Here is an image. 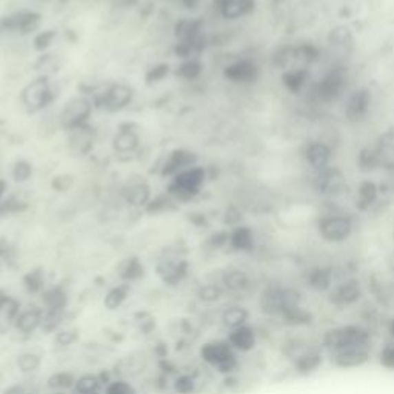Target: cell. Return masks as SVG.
<instances>
[{
	"instance_id": "1",
	"label": "cell",
	"mask_w": 394,
	"mask_h": 394,
	"mask_svg": "<svg viewBox=\"0 0 394 394\" xmlns=\"http://www.w3.org/2000/svg\"><path fill=\"white\" fill-rule=\"evenodd\" d=\"M199 359L207 369H211L222 377L234 376L240 369V356L227 338L205 340L199 346Z\"/></svg>"
},
{
	"instance_id": "35",
	"label": "cell",
	"mask_w": 394,
	"mask_h": 394,
	"mask_svg": "<svg viewBox=\"0 0 394 394\" xmlns=\"http://www.w3.org/2000/svg\"><path fill=\"white\" fill-rule=\"evenodd\" d=\"M81 339V334H79L77 328L73 326H63L54 334V344L59 348H71L73 345H76Z\"/></svg>"
},
{
	"instance_id": "10",
	"label": "cell",
	"mask_w": 394,
	"mask_h": 394,
	"mask_svg": "<svg viewBox=\"0 0 394 394\" xmlns=\"http://www.w3.org/2000/svg\"><path fill=\"white\" fill-rule=\"evenodd\" d=\"M203 176H205V173H203L202 168H191L182 172L176 176L172 191L179 196L180 199H188L189 196L197 193L200 183L203 182Z\"/></svg>"
},
{
	"instance_id": "30",
	"label": "cell",
	"mask_w": 394,
	"mask_h": 394,
	"mask_svg": "<svg viewBox=\"0 0 394 394\" xmlns=\"http://www.w3.org/2000/svg\"><path fill=\"white\" fill-rule=\"evenodd\" d=\"M229 245L234 251L249 253L254 249V234L248 227L234 228L229 234Z\"/></svg>"
},
{
	"instance_id": "36",
	"label": "cell",
	"mask_w": 394,
	"mask_h": 394,
	"mask_svg": "<svg viewBox=\"0 0 394 394\" xmlns=\"http://www.w3.org/2000/svg\"><path fill=\"white\" fill-rule=\"evenodd\" d=\"M307 82V71L304 68H293L287 71L284 76L285 87L291 91V93H299L304 88Z\"/></svg>"
},
{
	"instance_id": "38",
	"label": "cell",
	"mask_w": 394,
	"mask_h": 394,
	"mask_svg": "<svg viewBox=\"0 0 394 394\" xmlns=\"http://www.w3.org/2000/svg\"><path fill=\"white\" fill-rule=\"evenodd\" d=\"M134 324H136L137 331H139L141 334H145V336H148V334H151V333L154 331L156 319L151 316L149 313L139 311V313L136 314V318H134Z\"/></svg>"
},
{
	"instance_id": "44",
	"label": "cell",
	"mask_w": 394,
	"mask_h": 394,
	"mask_svg": "<svg viewBox=\"0 0 394 394\" xmlns=\"http://www.w3.org/2000/svg\"><path fill=\"white\" fill-rule=\"evenodd\" d=\"M200 73V65L197 62H187L180 67V74L187 79H193Z\"/></svg>"
},
{
	"instance_id": "46",
	"label": "cell",
	"mask_w": 394,
	"mask_h": 394,
	"mask_svg": "<svg viewBox=\"0 0 394 394\" xmlns=\"http://www.w3.org/2000/svg\"><path fill=\"white\" fill-rule=\"evenodd\" d=\"M12 296L6 291V290H0V314H3L6 305L10 304Z\"/></svg>"
},
{
	"instance_id": "43",
	"label": "cell",
	"mask_w": 394,
	"mask_h": 394,
	"mask_svg": "<svg viewBox=\"0 0 394 394\" xmlns=\"http://www.w3.org/2000/svg\"><path fill=\"white\" fill-rule=\"evenodd\" d=\"M0 394H39L36 390H32L30 385L22 384V382H14L6 385L5 388L0 391Z\"/></svg>"
},
{
	"instance_id": "5",
	"label": "cell",
	"mask_w": 394,
	"mask_h": 394,
	"mask_svg": "<svg viewBox=\"0 0 394 394\" xmlns=\"http://www.w3.org/2000/svg\"><path fill=\"white\" fill-rule=\"evenodd\" d=\"M328 362L339 370H357L369 365L373 359V351L369 346H353L326 354Z\"/></svg>"
},
{
	"instance_id": "18",
	"label": "cell",
	"mask_w": 394,
	"mask_h": 394,
	"mask_svg": "<svg viewBox=\"0 0 394 394\" xmlns=\"http://www.w3.org/2000/svg\"><path fill=\"white\" fill-rule=\"evenodd\" d=\"M23 101L31 110H39L51 101V93L48 83L43 79L32 82L23 93Z\"/></svg>"
},
{
	"instance_id": "48",
	"label": "cell",
	"mask_w": 394,
	"mask_h": 394,
	"mask_svg": "<svg viewBox=\"0 0 394 394\" xmlns=\"http://www.w3.org/2000/svg\"><path fill=\"white\" fill-rule=\"evenodd\" d=\"M388 333L391 336V340H394V318L390 320V324H388Z\"/></svg>"
},
{
	"instance_id": "9",
	"label": "cell",
	"mask_w": 394,
	"mask_h": 394,
	"mask_svg": "<svg viewBox=\"0 0 394 394\" xmlns=\"http://www.w3.org/2000/svg\"><path fill=\"white\" fill-rule=\"evenodd\" d=\"M220 325L227 331L236 330V328L251 324V310L240 302H233L227 307H223L219 313Z\"/></svg>"
},
{
	"instance_id": "40",
	"label": "cell",
	"mask_w": 394,
	"mask_h": 394,
	"mask_svg": "<svg viewBox=\"0 0 394 394\" xmlns=\"http://www.w3.org/2000/svg\"><path fill=\"white\" fill-rule=\"evenodd\" d=\"M137 145V137L131 131H122L119 136L116 137V148L119 151H131L134 149Z\"/></svg>"
},
{
	"instance_id": "21",
	"label": "cell",
	"mask_w": 394,
	"mask_h": 394,
	"mask_svg": "<svg viewBox=\"0 0 394 394\" xmlns=\"http://www.w3.org/2000/svg\"><path fill=\"white\" fill-rule=\"evenodd\" d=\"M43 365V356L34 350H26L17 354L16 369L25 377H31L41 371Z\"/></svg>"
},
{
	"instance_id": "23",
	"label": "cell",
	"mask_w": 394,
	"mask_h": 394,
	"mask_svg": "<svg viewBox=\"0 0 394 394\" xmlns=\"http://www.w3.org/2000/svg\"><path fill=\"white\" fill-rule=\"evenodd\" d=\"M131 296V285L129 284H116L103 296V307L108 311H117L127 304Z\"/></svg>"
},
{
	"instance_id": "42",
	"label": "cell",
	"mask_w": 394,
	"mask_h": 394,
	"mask_svg": "<svg viewBox=\"0 0 394 394\" xmlns=\"http://www.w3.org/2000/svg\"><path fill=\"white\" fill-rule=\"evenodd\" d=\"M377 196V189L373 183H364L362 187L359 188V200L364 205H371V203L376 200Z\"/></svg>"
},
{
	"instance_id": "4",
	"label": "cell",
	"mask_w": 394,
	"mask_h": 394,
	"mask_svg": "<svg viewBox=\"0 0 394 394\" xmlns=\"http://www.w3.org/2000/svg\"><path fill=\"white\" fill-rule=\"evenodd\" d=\"M365 296V288L360 284V280L354 278H346L334 284L328 293V300L330 304L338 308H348L357 305Z\"/></svg>"
},
{
	"instance_id": "17",
	"label": "cell",
	"mask_w": 394,
	"mask_h": 394,
	"mask_svg": "<svg viewBox=\"0 0 394 394\" xmlns=\"http://www.w3.org/2000/svg\"><path fill=\"white\" fill-rule=\"evenodd\" d=\"M345 187V177L339 169L328 167L324 172L318 173V188L324 194L340 193Z\"/></svg>"
},
{
	"instance_id": "22",
	"label": "cell",
	"mask_w": 394,
	"mask_h": 394,
	"mask_svg": "<svg viewBox=\"0 0 394 394\" xmlns=\"http://www.w3.org/2000/svg\"><path fill=\"white\" fill-rule=\"evenodd\" d=\"M105 382L102 379L101 371H87L82 374H77L76 384L73 393L71 394H94V393H102L103 391Z\"/></svg>"
},
{
	"instance_id": "12",
	"label": "cell",
	"mask_w": 394,
	"mask_h": 394,
	"mask_svg": "<svg viewBox=\"0 0 394 394\" xmlns=\"http://www.w3.org/2000/svg\"><path fill=\"white\" fill-rule=\"evenodd\" d=\"M304 157L308 165H310L314 172H324L328 167H331L333 160V149L330 145H326L325 142H311L308 143Z\"/></svg>"
},
{
	"instance_id": "13",
	"label": "cell",
	"mask_w": 394,
	"mask_h": 394,
	"mask_svg": "<svg viewBox=\"0 0 394 394\" xmlns=\"http://www.w3.org/2000/svg\"><path fill=\"white\" fill-rule=\"evenodd\" d=\"M219 282L222 287L225 288L227 294H244L247 293L249 288H251V278L245 270H240V268H227L225 271H222Z\"/></svg>"
},
{
	"instance_id": "8",
	"label": "cell",
	"mask_w": 394,
	"mask_h": 394,
	"mask_svg": "<svg viewBox=\"0 0 394 394\" xmlns=\"http://www.w3.org/2000/svg\"><path fill=\"white\" fill-rule=\"evenodd\" d=\"M346 87V73L344 68H334L318 85L316 93L320 101L331 102L344 93Z\"/></svg>"
},
{
	"instance_id": "15",
	"label": "cell",
	"mask_w": 394,
	"mask_h": 394,
	"mask_svg": "<svg viewBox=\"0 0 394 394\" xmlns=\"http://www.w3.org/2000/svg\"><path fill=\"white\" fill-rule=\"evenodd\" d=\"M90 111L91 105L88 101H85V98H74V101H71L62 114L63 127L73 129L82 127V123L87 121Z\"/></svg>"
},
{
	"instance_id": "27",
	"label": "cell",
	"mask_w": 394,
	"mask_h": 394,
	"mask_svg": "<svg viewBox=\"0 0 394 394\" xmlns=\"http://www.w3.org/2000/svg\"><path fill=\"white\" fill-rule=\"evenodd\" d=\"M254 0H220L219 8L225 19H240L254 10Z\"/></svg>"
},
{
	"instance_id": "3",
	"label": "cell",
	"mask_w": 394,
	"mask_h": 394,
	"mask_svg": "<svg viewBox=\"0 0 394 394\" xmlns=\"http://www.w3.org/2000/svg\"><path fill=\"white\" fill-rule=\"evenodd\" d=\"M354 231L353 220L345 214H326L318 222V233L328 244H342Z\"/></svg>"
},
{
	"instance_id": "31",
	"label": "cell",
	"mask_w": 394,
	"mask_h": 394,
	"mask_svg": "<svg viewBox=\"0 0 394 394\" xmlns=\"http://www.w3.org/2000/svg\"><path fill=\"white\" fill-rule=\"evenodd\" d=\"M199 390V379L196 373L182 370L172 379V391L174 394H196Z\"/></svg>"
},
{
	"instance_id": "47",
	"label": "cell",
	"mask_w": 394,
	"mask_h": 394,
	"mask_svg": "<svg viewBox=\"0 0 394 394\" xmlns=\"http://www.w3.org/2000/svg\"><path fill=\"white\" fill-rule=\"evenodd\" d=\"M168 71V67H159V68H154L153 73H151L149 76V81L151 79H154V81H157V79H160L163 74H165Z\"/></svg>"
},
{
	"instance_id": "14",
	"label": "cell",
	"mask_w": 394,
	"mask_h": 394,
	"mask_svg": "<svg viewBox=\"0 0 394 394\" xmlns=\"http://www.w3.org/2000/svg\"><path fill=\"white\" fill-rule=\"evenodd\" d=\"M39 304L45 311H67L70 307V293L62 285H51L39 296Z\"/></svg>"
},
{
	"instance_id": "45",
	"label": "cell",
	"mask_w": 394,
	"mask_h": 394,
	"mask_svg": "<svg viewBox=\"0 0 394 394\" xmlns=\"http://www.w3.org/2000/svg\"><path fill=\"white\" fill-rule=\"evenodd\" d=\"M30 174H31V168L26 165V163H23V162L17 163L16 169H14V176H16L17 180H26Z\"/></svg>"
},
{
	"instance_id": "39",
	"label": "cell",
	"mask_w": 394,
	"mask_h": 394,
	"mask_svg": "<svg viewBox=\"0 0 394 394\" xmlns=\"http://www.w3.org/2000/svg\"><path fill=\"white\" fill-rule=\"evenodd\" d=\"M377 359H379V364L382 365L384 369L394 371V340H391L390 344H386L380 348Z\"/></svg>"
},
{
	"instance_id": "24",
	"label": "cell",
	"mask_w": 394,
	"mask_h": 394,
	"mask_svg": "<svg viewBox=\"0 0 394 394\" xmlns=\"http://www.w3.org/2000/svg\"><path fill=\"white\" fill-rule=\"evenodd\" d=\"M259 70L253 62L249 61H240L236 62L233 65H229L225 71V76L233 82H239V83H247V82H253L258 79Z\"/></svg>"
},
{
	"instance_id": "2",
	"label": "cell",
	"mask_w": 394,
	"mask_h": 394,
	"mask_svg": "<svg viewBox=\"0 0 394 394\" xmlns=\"http://www.w3.org/2000/svg\"><path fill=\"white\" fill-rule=\"evenodd\" d=\"M373 345V334L369 328L357 324H348L330 328L322 336V350L326 354L345 350L353 346H369Z\"/></svg>"
},
{
	"instance_id": "25",
	"label": "cell",
	"mask_w": 394,
	"mask_h": 394,
	"mask_svg": "<svg viewBox=\"0 0 394 394\" xmlns=\"http://www.w3.org/2000/svg\"><path fill=\"white\" fill-rule=\"evenodd\" d=\"M76 379H77V374H74L70 370L54 371V373H51L47 379H45V388L50 391L73 393Z\"/></svg>"
},
{
	"instance_id": "37",
	"label": "cell",
	"mask_w": 394,
	"mask_h": 394,
	"mask_svg": "<svg viewBox=\"0 0 394 394\" xmlns=\"http://www.w3.org/2000/svg\"><path fill=\"white\" fill-rule=\"evenodd\" d=\"M193 162H194L193 154L185 153V151H176L172 159H169V162L167 163L165 173H173V172H177V169H180V168L189 167Z\"/></svg>"
},
{
	"instance_id": "11",
	"label": "cell",
	"mask_w": 394,
	"mask_h": 394,
	"mask_svg": "<svg viewBox=\"0 0 394 394\" xmlns=\"http://www.w3.org/2000/svg\"><path fill=\"white\" fill-rule=\"evenodd\" d=\"M189 268L187 260H162L157 265V274L167 287H177L188 278Z\"/></svg>"
},
{
	"instance_id": "33",
	"label": "cell",
	"mask_w": 394,
	"mask_h": 394,
	"mask_svg": "<svg viewBox=\"0 0 394 394\" xmlns=\"http://www.w3.org/2000/svg\"><path fill=\"white\" fill-rule=\"evenodd\" d=\"M103 394H139L137 386L127 377H113L105 385Z\"/></svg>"
},
{
	"instance_id": "26",
	"label": "cell",
	"mask_w": 394,
	"mask_h": 394,
	"mask_svg": "<svg viewBox=\"0 0 394 394\" xmlns=\"http://www.w3.org/2000/svg\"><path fill=\"white\" fill-rule=\"evenodd\" d=\"M307 284L313 291L328 294L334 285V273L330 270V268H324V267L316 268V270H311L310 273H308Z\"/></svg>"
},
{
	"instance_id": "7",
	"label": "cell",
	"mask_w": 394,
	"mask_h": 394,
	"mask_svg": "<svg viewBox=\"0 0 394 394\" xmlns=\"http://www.w3.org/2000/svg\"><path fill=\"white\" fill-rule=\"evenodd\" d=\"M225 338L239 356L240 354H249L259 345V333L251 324L228 331Z\"/></svg>"
},
{
	"instance_id": "6",
	"label": "cell",
	"mask_w": 394,
	"mask_h": 394,
	"mask_svg": "<svg viewBox=\"0 0 394 394\" xmlns=\"http://www.w3.org/2000/svg\"><path fill=\"white\" fill-rule=\"evenodd\" d=\"M45 310L41 304H30L23 305L21 314L12 324V328L21 336H32L37 331L42 330Z\"/></svg>"
},
{
	"instance_id": "20",
	"label": "cell",
	"mask_w": 394,
	"mask_h": 394,
	"mask_svg": "<svg viewBox=\"0 0 394 394\" xmlns=\"http://www.w3.org/2000/svg\"><path fill=\"white\" fill-rule=\"evenodd\" d=\"M322 346L320 350L316 348H307L302 353H299L294 359V369L302 374H310L313 371H318L320 369L322 362H324V354H322Z\"/></svg>"
},
{
	"instance_id": "32",
	"label": "cell",
	"mask_w": 394,
	"mask_h": 394,
	"mask_svg": "<svg viewBox=\"0 0 394 394\" xmlns=\"http://www.w3.org/2000/svg\"><path fill=\"white\" fill-rule=\"evenodd\" d=\"M129 101H131V90H128L127 87H121V85L113 87L103 96L105 108H108L111 111L125 107Z\"/></svg>"
},
{
	"instance_id": "28",
	"label": "cell",
	"mask_w": 394,
	"mask_h": 394,
	"mask_svg": "<svg viewBox=\"0 0 394 394\" xmlns=\"http://www.w3.org/2000/svg\"><path fill=\"white\" fill-rule=\"evenodd\" d=\"M143 276H145V267L137 258H129L119 267V279L123 284L133 285L142 280Z\"/></svg>"
},
{
	"instance_id": "19",
	"label": "cell",
	"mask_w": 394,
	"mask_h": 394,
	"mask_svg": "<svg viewBox=\"0 0 394 394\" xmlns=\"http://www.w3.org/2000/svg\"><path fill=\"white\" fill-rule=\"evenodd\" d=\"M196 300L199 302L203 307H213L218 305L219 302L227 298L225 288L222 287L220 282H207V284H202L197 287V290L194 293Z\"/></svg>"
},
{
	"instance_id": "29",
	"label": "cell",
	"mask_w": 394,
	"mask_h": 394,
	"mask_svg": "<svg viewBox=\"0 0 394 394\" xmlns=\"http://www.w3.org/2000/svg\"><path fill=\"white\" fill-rule=\"evenodd\" d=\"M23 291L30 296H41L47 288V278H45L43 268H32L22 278Z\"/></svg>"
},
{
	"instance_id": "49",
	"label": "cell",
	"mask_w": 394,
	"mask_h": 394,
	"mask_svg": "<svg viewBox=\"0 0 394 394\" xmlns=\"http://www.w3.org/2000/svg\"><path fill=\"white\" fill-rule=\"evenodd\" d=\"M94 394H103V393H94Z\"/></svg>"
},
{
	"instance_id": "16",
	"label": "cell",
	"mask_w": 394,
	"mask_h": 394,
	"mask_svg": "<svg viewBox=\"0 0 394 394\" xmlns=\"http://www.w3.org/2000/svg\"><path fill=\"white\" fill-rule=\"evenodd\" d=\"M370 105H371L370 91H366V90L354 91L346 102L345 114L350 121H354V122L362 121L364 117H366V114H369Z\"/></svg>"
},
{
	"instance_id": "34",
	"label": "cell",
	"mask_w": 394,
	"mask_h": 394,
	"mask_svg": "<svg viewBox=\"0 0 394 394\" xmlns=\"http://www.w3.org/2000/svg\"><path fill=\"white\" fill-rule=\"evenodd\" d=\"M65 314H67V311H45L41 331L45 334H52V336H54L61 328H63Z\"/></svg>"
},
{
	"instance_id": "41",
	"label": "cell",
	"mask_w": 394,
	"mask_h": 394,
	"mask_svg": "<svg viewBox=\"0 0 394 394\" xmlns=\"http://www.w3.org/2000/svg\"><path fill=\"white\" fill-rule=\"evenodd\" d=\"M148 196H149V193H148L147 185L139 183V185H134V187L129 188L127 199L131 203H134V205H142V203H145L148 200Z\"/></svg>"
}]
</instances>
